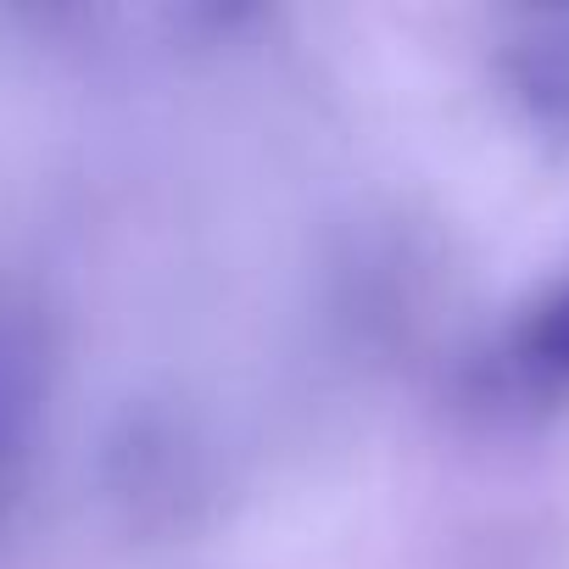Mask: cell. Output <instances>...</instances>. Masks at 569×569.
<instances>
[{
    "label": "cell",
    "mask_w": 569,
    "mask_h": 569,
    "mask_svg": "<svg viewBox=\"0 0 569 569\" xmlns=\"http://www.w3.org/2000/svg\"><path fill=\"white\" fill-rule=\"evenodd\" d=\"M23 380H29V363H23L12 330L0 325V458H7V447L18 441V425H23V408H29Z\"/></svg>",
    "instance_id": "cell-1"
}]
</instances>
